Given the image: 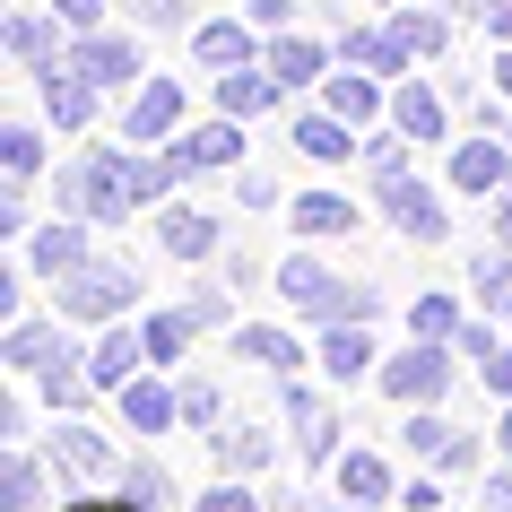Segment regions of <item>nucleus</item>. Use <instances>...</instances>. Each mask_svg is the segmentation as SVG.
Returning <instances> with one entry per match:
<instances>
[{
  "mask_svg": "<svg viewBox=\"0 0 512 512\" xmlns=\"http://www.w3.org/2000/svg\"><path fill=\"white\" fill-rule=\"evenodd\" d=\"M183 122H191V87L148 70V79L131 87V105H122V122H113V131L131 139V148H165V139H183Z\"/></svg>",
  "mask_w": 512,
  "mask_h": 512,
  "instance_id": "5",
  "label": "nucleus"
},
{
  "mask_svg": "<svg viewBox=\"0 0 512 512\" xmlns=\"http://www.w3.org/2000/svg\"><path fill=\"white\" fill-rule=\"evenodd\" d=\"M53 18L70 35H79V27H105V0H53Z\"/></svg>",
  "mask_w": 512,
  "mask_h": 512,
  "instance_id": "52",
  "label": "nucleus"
},
{
  "mask_svg": "<svg viewBox=\"0 0 512 512\" xmlns=\"http://www.w3.org/2000/svg\"><path fill=\"white\" fill-rule=\"evenodd\" d=\"M382 27H391V44H400L408 61H443L452 53V9H382Z\"/></svg>",
  "mask_w": 512,
  "mask_h": 512,
  "instance_id": "26",
  "label": "nucleus"
},
{
  "mask_svg": "<svg viewBox=\"0 0 512 512\" xmlns=\"http://www.w3.org/2000/svg\"><path fill=\"white\" fill-rule=\"evenodd\" d=\"M400 504H408V512H443V469H426V478H408V486H400Z\"/></svg>",
  "mask_w": 512,
  "mask_h": 512,
  "instance_id": "49",
  "label": "nucleus"
},
{
  "mask_svg": "<svg viewBox=\"0 0 512 512\" xmlns=\"http://www.w3.org/2000/svg\"><path fill=\"white\" fill-rule=\"evenodd\" d=\"M452 417H443V408H400V452L408 460H443V443H452Z\"/></svg>",
  "mask_w": 512,
  "mask_h": 512,
  "instance_id": "37",
  "label": "nucleus"
},
{
  "mask_svg": "<svg viewBox=\"0 0 512 512\" xmlns=\"http://www.w3.org/2000/svg\"><path fill=\"white\" fill-rule=\"evenodd\" d=\"M139 27L148 35H191V0H139Z\"/></svg>",
  "mask_w": 512,
  "mask_h": 512,
  "instance_id": "46",
  "label": "nucleus"
},
{
  "mask_svg": "<svg viewBox=\"0 0 512 512\" xmlns=\"http://www.w3.org/2000/svg\"><path fill=\"white\" fill-rule=\"evenodd\" d=\"M504 183H512V139H495V131L452 139V191H469V200H495Z\"/></svg>",
  "mask_w": 512,
  "mask_h": 512,
  "instance_id": "16",
  "label": "nucleus"
},
{
  "mask_svg": "<svg viewBox=\"0 0 512 512\" xmlns=\"http://www.w3.org/2000/svg\"><path fill=\"white\" fill-rule=\"evenodd\" d=\"M495 452L512 460V400H504V417H495Z\"/></svg>",
  "mask_w": 512,
  "mask_h": 512,
  "instance_id": "58",
  "label": "nucleus"
},
{
  "mask_svg": "<svg viewBox=\"0 0 512 512\" xmlns=\"http://www.w3.org/2000/svg\"><path fill=\"white\" fill-rule=\"evenodd\" d=\"M478 27L495 35V44H512V0H478Z\"/></svg>",
  "mask_w": 512,
  "mask_h": 512,
  "instance_id": "54",
  "label": "nucleus"
},
{
  "mask_svg": "<svg viewBox=\"0 0 512 512\" xmlns=\"http://www.w3.org/2000/svg\"><path fill=\"white\" fill-rule=\"evenodd\" d=\"M270 512H313V504H304L296 486H278V495H270Z\"/></svg>",
  "mask_w": 512,
  "mask_h": 512,
  "instance_id": "56",
  "label": "nucleus"
},
{
  "mask_svg": "<svg viewBox=\"0 0 512 512\" xmlns=\"http://www.w3.org/2000/svg\"><path fill=\"white\" fill-rule=\"evenodd\" d=\"M0 443H27V400H0Z\"/></svg>",
  "mask_w": 512,
  "mask_h": 512,
  "instance_id": "55",
  "label": "nucleus"
},
{
  "mask_svg": "<svg viewBox=\"0 0 512 512\" xmlns=\"http://www.w3.org/2000/svg\"><path fill=\"white\" fill-rule=\"evenodd\" d=\"M391 131H408L417 148L452 139V105H443V87H426V79H391Z\"/></svg>",
  "mask_w": 512,
  "mask_h": 512,
  "instance_id": "18",
  "label": "nucleus"
},
{
  "mask_svg": "<svg viewBox=\"0 0 512 512\" xmlns=\"http://www.w3.org/2000/svg\"><path fill=\"white\" fill-rule=\"evenodd\" d=\"M70 70H87L96 87H139V35H113V27H79L70 35Z\"/></svg>",
  "mask_w": 512,
  "mask_h": 512,
  "instance_id": "11",
  "label": "nucleus"
},
{
  "mask_svg": "<svg viewBox=\"0 0 512 512\" xmlns=\"http://www.w3.org/2000/svg\"><path fill=\"white\" fill-rule=\"evenodd\" d=\"M287 226L304 243H339V235H356V200L348 191H296L287 200Z\"/></svg>",
  "mask_w": 512,
  "mask_h": 512,
  "instance_id": "27",
  "label": "nucleus"
},
{
  "mask_svg": "<svg viewBox=\"0 0 512 512\" xmlns=\"http://www.w3.org/2000/svg\"><path fill=\"white\" fill-rule=\"evenodd\" d=\"M70 512H148V504H131V495H113V504H70Z\"/></svg>",
  "mask_w": 512,
  "mask_h": 512,
  "instance_id": "59",
  "label": "nucleus"
},
{
  "mask_svg": "<svg viewBox=\"0 0 512 512\" xmlns=\"http://www.w3.org/2000/svg\"><path fill=\"white\" fill-rule=\"evenodd\" d=\"M217 278H226V287L243 296V287H261V278H270V261H261V252H235V243H226V270H217Z\"/></svg>",
  "mask_w": 512,
  "mask_h": 512,
  "instance_id": "47",
  "label": "nucleus"
},
{
  "mask_svg": "<svg viewBox=\"0 0 512 512\" xmlns=\"http://www.w3.org/2000/svg\"><path fill=\"white\" fill-rule=\"evenodd\" d=\"M304 322H313V330H322V322H382V287H374V278H339Z\"/></svg>",
  "mask_w": 512,
  "mask_h": 512,
  "instance_id": "32",
  "label": "nucleus"
},
{
  "mask_svg": "<svg viewBox=\"0 0 512 512\" xmlns=\"http://www.w3.org/2000/svg\"><path fill=\"white\" fill-rule=\"evenodd\" d=\"M478 460H486V434H452L443 460H426V469H443V478H478Z\"/></svg>",
  "mask_w": 512,
  "mask_h": 512,
  "instance_id": "45",
  "label": "nucleus"
},
{
  "mask_svg": "<svg viewBox=\"0 0 512 512\" xmlns=\"http://www.w3.org/2000/svg\"><path fill=\"white\" fill-rule=\"evenodd\" d=\"M243 18L261 35H278V27H296V0H243Z\"/></svg>",
  "mask_w": 512,
  "mask_h": 512,
  "instance_id": "50",
  "label": "nucleus"
},
{
  "mask_svg": "<svg viewBox=\"0 0 512 512\" xmlns=\"http://www.w3.org/2000/svg\"><path fill=\"white\" fill-rule=\"evenodd\" d=\"M131 304H139V270L113 261V252H96V261H79L70 278H53V313L70 330H105V322H122Z\"/></svg>",
  "mask_w": 512,
  "mask_h": 512,
  "instance_id": "2",
  "label": "nucleus"
},
{
  "mask_svg": "<svg viewBox=\"0 0 512 512\" xmlns=\"http://www.w3.org/2000/svg\"><path fill=\"white\" fill-rule=\"evenodd\" d=\"M235 356H252V365H270V374H296L304 365V339L278 322H235Z\"/></svg>",
  "mask_w": 512,
  "mask_h": 512,
  "instance_id": "29",
  "label": "nucleus"
},
{
  "mask_svg": "<svg viewBox=\"0 0 512 512\" xmlns=\"http://www.w3.org/2000/svg\"><path fill=\"white\" fill-rule=\"evenodd\" d=\"M174 165H183V183H209L226 165H243V122L235 113H209V122H183V139H165Z\"/></svg>",
  "mask_w": 512,
  "mask_h": 512,
  "instance_id": "9",
  "label": "nucleus"
},
{
  "mask_svg": "<svg viewBox=\"0 0 512 512\" xmlns=\"http://www.w3.org/2000/svg\"><path fill=\"white\" fill-rule=\"evenodd\" d=\"M278 408H287L296 460H304V469H330V460H339V400L313 391V382H296V374H278Z\"/></svg>",
  "mask_w": 512,
  "mask_h": 512,
  "instance_id": "4",
  "label": "nucleus"
},
{
  "mask_svg": "<svg viewBox=\"0 0 512 512\" xmlns=\"http://www.w3.org/2000/svg\"><path fill=\"white\" fill-rule=\"evenodd\" d=\"M209 96H217V113H235V122H261V113H278V96H287V87L270 79V61H243V70H217Z\"/></svg>",
  "mask_w": 512,
  "mask_h": 512,
  "instance_id": "21",
  "label": "nucleus"
},
{
  "mask_svg": "<svg viewBox=\"0 0 512 512\" xmlns=\"http://www.w3.org/2000/svg\"><path fill=\"white\" fill-rule=\"evenodd\" d=\"M139 330H148V365H183V348L200 339V322H191L183 304H165V313H139Z\"/></svg>",
  "mask_w": 512,
  "mask_h": 512,
  "instance_id": "34",
  "label": "nucleus"
},
{
  "mask_svg": "<svg viewBox=\"0 0 512 512\" xmlns=\"http://www.w3.org/2000/svg\"><path fill=\"white\" fill-rule=\"evenodd\" d=\"M252 18H200V27H191V61H200V70H243V61H261V44H252Z\"/></svg>",
  "mask_w": 512,
  "mask_h": 512,
  "instance_id": "22",
  "label": "nucleus"
},
{
  "mask_svg": "<svg viewBox=\"0 0 512 512\" xmlns=\"http://www.w3.org/2000/svg\"><path fill=\"white\" fill-rule=\"evenodd\" d=\"M504 322H512V304H504Z\"/></svg>",
  "mask_w": 512,
  "mask_h": 512,
  "instance_id": "62",
  "label": "nucleus"
},
{
  "mask_svg": "<svg viewBox=\"0 0 512 512\" xmlns=\"http://www.w3.org/2000/svg\"><path fill=\"white\" fill-rule=\"evenodd\" d=\"M478 512H512V469H478Z\"/></svg>",
  "mask_w": 512,
  "mask_h": 512,
  "instance_id": "51",
  "label": "nucleus"
},
{
  "mask_svg": "<svg viewBox=\"0 0 512 512\" xmlns=\"http://www.w3.org/2000/svg\"><path fill=\"white\" fill-rule=\"evenodd\" d=\"M486 243H512V183L486 200Z\"/></svg>",
  "mask_w": 512,
  "mask_h": 512,
  "instance_id": "53",
  "label": "nucleus"
},
{
  "mask_svg": "<svg viewBox=\"0 0 512 512\" xmlns=\"http://www.w3.org/2000/svg\"><path fill=\"white\" fill-rule=\"evenodd\" d=\"M374 382H382V400H400V408H443L460 391V356H452V339H408L400 356L374 365Z\"/></svg>",
  "mask_w": 512,
  "mask_h": 512,
  "instance_id": "3",
  "label": "nucleus"
},
{
  "mask_svg": "<svg viewBox=\"0 0 512 512\" xmlns=\"http://www.w3.org/2000/svg\"><path fill=\"white\" fill-rule=\"evenodd\" d=\"M183 313L200 330H235V287H226V278H200V287L183 296Z\"/></svg>",
  "mask_w": 512,
  "mask_h": 512,
  "instance_id": "41",
  "label": "nucleus"
},
{
  "mask_svg": "<svg viewBox=\"0 0 512 512\" xmlns=\"http://www.w3.org/2000/svg\"><path fill=\"white\" fill-rule=\"evenodd\" d=\"M44 460H53L61 486H122V452H113L87 417H61V426L44 434Z\"/></svg>",
  "mask_w": 512,
  "mask_h": 512,
  "instance_id": "6",
  "label": "nucleus"
},
{
  "mask_svg": "<svg viewBox=\"0 0 512 512\" xmlns=\"http://www.w3.org/2000/svg\"><path fill=\"white\" fill-rule=\"evenodd\" d=\"M122 495L148 512H174V469L165 460H122Z\"/></svg>",
  "mask_w": 512,
  "mask_h": 512,
  "instance_id": "38",
  "label": "nucleus"
},
{
  "mask_svg": "<svg viewBox=\"0 0 512 512\" xmlns=\"http://www.w3.org/2000/svg\"><path fill=\"white\" fill-rule=\"evenodd\" d=\"M374 9H400V0H374Z\"/></svg>",
  "mask_w": 512,
  "mask_h": 512,
  "instance_id": "61",
  "label": "nucleus"
},
{
  "mask_svg": "<svg viewBox=\"0 0 512 512\" xmlns=\"http://www.w3.org/2000/svg\"><path fill=\"white\" fill-rule=\"evenodd\" d=\"M87 365H96V382H105V391H122V382L139 374V365H148V330H96V348H87Z\"/></svg>",
  "mask_w": 512,
  "mask_h": 512,
  "instance_id": "28",
  "label": "nucleus"
},
{
  "mask_svg": "<svg viewBox=\"0 0 512 512\" xmlns=\"http://www.w3.org/2000/svg\"><path fill=\"white\" fill-rule=\"evenodd\" d=\"M408 148H417V139H408V131H391V122H382V131L365 139V174H374V183H382V174H408Z\"/></svg>",
  "mask_w": 512,
  "mask_h": 512,
  "instance_id": "42",
  "label": "nucleus"
},
{
  "mask_svg": "<svg viewBox=\"0 0 512 512\" xmlns=\"http://www.w3.org/2000/svg\"><path fill=\"white\" fill-rule=\"evenodd\" d=\"M35 87H44V122L53 131H96L105 122V87L87 79V70H70V61H53V70H35Z\"/></svg>",
  "mask_w": 512,
  "mask_h": 512,
  "instance_id": "10",
  "label": "nucleus"
},
{
  "mask_svg": "<svg viewBox=\"0 0 512 512\" xmlns=\"http://www.w3.org/2000/svg\"><path fill=\"white\" fill-rule=\"evenodd\" d=\"M235 200H243V209H278V200H296V191L278 183V174H261V165H243V174H235Z\"/></svg>",
  "mask_w": 512,
  "mask_h": 512,
  "instance_id": "44",
  "label": "nucleus"
},
{
  "mask_svg": "<svg viewBox=\"0 0 512 512\" xmlns=\"http://www.w3.org/2000/svg\"><path fill=\"white\" fill-rule=\"evenodd\" d=\"M313 96H322L339 122H356V131H365V122H391V79L356 70V61H330V79L313 87Z\"/></svg>",
  "mask_w": 512,
  "mask_h": 512,
  "instance_id": "12",
  "label": "nucleus"
},
{
  "mask_svg": "<svg viewBox=\"0 0 512 512\" xmlns=\"http://www.w3.org/2000/svg\"><path fill=\"white\" fill-rule=\"evenodd\" d=\"M339 61L374 70V79H400V70H408V53L391 44V27H348V35H339Z\"/></svg>",
  "mask_w": 512,
  "mask_h": 512,
  "instance_id": "33",
  "label": "nucleus"
},
{
  "mask_svg": "<svg viewBox=\"0 0 512 512\" xmlns=\"http://www.w3.org/2000/svg\"><path fill=\"white\" fill-rule=\"evenodd\" d=\"M53 200L70 217H87V226L139 217V200H131V139H122V148H79V157L53 174Z\"/></svg>",
  "mask_w": 512,
  "mask_h": 512,
  "instance_id": "1",
  "label": "nucleus"
},
{
  "mask_svg": "<svg viewBox=\"0 0 512 512\" xmlns=\"http://www.w3.org/2000/svg\"><path fill=\"white\" fill-rule=\"evenodd\" d=\"M278 296L296 304V313H313V304L330 296V287H339V270H330V261H313V252H287V261H278Z\"/></svg>",
  "mask_w": 512,
  "mask_h": 512,
  "instance_id": "30",
  "label": "nucleus"
},
{
  "mask_svg": "<svg viewBox=\"0 0 512 512\" xmlns=\"http://www.w3.org/2000/svg\"><path fill=\"white\" fill-rule=\"evenodd\" d=\"M460 322H469L460 296H417L408 304V339H460Z\"/></svg>",
  "mask_w": 512,
  "mask_h": 512,
  "instance_id": "40",
  "label": "nucleus"
},
{
  "mask_svg": "<svg viewBox=\"0 0 512 512\" xmlns=\"http://www.w3.org/2000/svg\"><path fill=\"white\" fill-rule=\"evenodd\" d=\"M209 460H217V469H235V478H252V469H270V460H278V443L261 426H217L209 434Z\"/></svg>",
  "mask_w": 512,
  "mask_h": 512,
  "instance_id": "31",
  "label": "nucleus"
},
{
  "mask_svg": "<svg viewBox=\"0 0 512 512\" xmlns=\"http://www.w3.org/2000/svg\"><path fill=\"white\" fill-rule=\"evenodd\" d=\"M313 356H322V374H330V382H356V374H374V365H382V356H374V322H322Z\"/></svg>",
  "mask_w": 512,
  "mask_h": 512,
  "instance_id": "25",
  "label": "nucleus"
},
{
  "mask_svg": "<svg viewBox=\"0 0 512 512\" xmlns=\"http://www.w3.org/2000/svg\"><path fill=\"white\" fill-rule=\"evenodd\" d=\"M79 261H96V226H87V217L61 209L53 226H35V235H27V270L35 278H70Z\"/></svg>",
  "mask_w": 512,
  "mask_h": 512,
  "instance_id": "13",
  "label": "nucleus"
},
{
  "mask_svg": "<svg viewBox=\"0 0 512 512\" xmlns=\"http://www.w3.org/2000/svg\"><path fill=\"white\" fill-rule=\"evenodd\" d=\"M374 200H382V217H391L408 243H443V235H452V209H443V191L417 183V174H382Z\"/></svg>",
  "mask_w": 512,
  "mask_h": 512,
  "instance_id": "7",
  "label": "nucleus"
},
{
  "mask_svg": "<svg viewBox=\"0 0 512 512\" xmlns=\"http://www.w3.org/2000/svg\"><path fill=\"white\" fill-rule=\"evenodd\" d=\"M191 512H261V495H252L243 478H217V486H200V495H191Z\"/></svg>",
  "mask_w": 512,
  "mask_h": 512,
  "instance_id": "43",
  "label": "nucleus"
},
{
  "mask_svg": "<svg viewBox=\"0 0 512 512\" xmlns=\"http://www.w3.org/2000/svg\"><path fill=\"white\" fill-rule=\"evenodd\" d=\"M174 391H183V426L191 434H217V426H226V391H217L209 374H183Z\"/></svg>",
  "mask_w": 512,
  "mask_h": 512,
  "instance_id": "39",
  "label": "nucleus"
},
{
  "mask_svg": "<svg viewBox=\"0 0 512 512\" xmlns=\"http://www.w3.org/2000/svg\"><path fill=\"white\" fill-rule=\"evenodd\" d=\"M44 174V131L35 122H0V183H35Z\"/></svg>",
  "mask_w": 512,
  "mask_h": 512,
  "instance_id": "36",
  "label": "nucleus"
},
{
  "mask_svg": "<svg viewBox=\"0 0 512 512\" xmlns=\"http://www.w3.org/2000/svg\"><path fill=\"white\" fill-rule=\"evenodd\" d=\"M157 243L174 252V261H209V252H226V226H217V209L165 200V209H157Z\"/></svg>",
  "mask_w": 512,
  "mask_h": 512,
  "instance_id": "19",
  "label": "nucleus"
},
{
  "mask_svg": "<svg viewBox=\"0 0 512 512\" xmlns=\"http://www.w3.org/2000/svg\"><path fill=\"white\" fill-rule=\"evenodd\" d=\"M486 70H495V87H504V96H512V44H504V53H495V61H486Z\"/></svg>",
  "mask_w": 512,
  "mask_h": 512,
  "instance_id": "57",
  "label": "nucleus"
},
{
  "mask_svg": "<svg viewBox=\"0 0 512 512\" xmlns=\"http://www.w3.org/2000/svg\"><path fill=\"white\" fill-rule=\"evenodd\" d=\"M61 18H35V9H9V27H0V53L18 61V70H53L61 53H70V44H61Z\"/></svg>",
  "mask_w": 512,
  "mask_h": 512,
  "instance_id": "23",
  "label": "nucleus"
},
{
  "mask_svg": "<svg viewBox=\"0 0 512 512\" xmlns=\"http://www.w3.org/2000/svg\"><path fill=\"white\" fill-rule=\"evenodd\" d=\"M35 391H44V408H53V417H87V400H96L105 382H96V365H87L79 348H61L53 365L35 374Z\"/></svg>",
  "mask_w": 512,
  "mask_h": 512,
  "instance_id": "24",
  "label": "nucleus"
},
{
  "mask_svg": "<svg viewBox=\"0 0 512 512\" xmlns=\"http://www.w3.org/2000/svg\"><path fill=\"white\" fill-rule=\"evenodd\" d=\"M70 348V322H35V313H18V322L0 330V365H9V374H44V365H53V356Z\"/></svg>",
  "mask_w": 512,
  "mask_h": 512,
  "instance_id": "20",
  "label": "nucleus"
},
{
  "mask_svg": "<svg viewBox=\"0 0 512 512\" xmlns=\"http://www.w3.org/2000/svg\"><path fill=\"white\" fill-rule=\"evenodd\" d=\"M113 408H122V426H131L139 443H157V434L183 426V391L165 382V365H139V374L113 391Z\"/></svg>",
  "mask_w": 512,
  "mask_h": 512,
  "instance_id": "8",
  "label": "nucleus"
},
{
  "mask_svg": "<svg viewBox=\"0 0 512 512\" xmlns=\"http://www.w3.org/2000/svg\"><path fill=\"white\" fill-rule=\"evenodd\" d=\"M478 391H486V400H512V339H504V348H495V356L478 365Z\"/></svg>",
  "mask_w": 512,
  "mask_h": 512,
  "instance_id": "48",
  "label": "nucleus"
},
{
  "mask_svg": "<svg viewBox=\"0 0 512 512\" xmlns=\"http://www.w3.org/2000/svg\"><path fill=\"white\" fill-rule=\"evenodd\" d=\"M261 61H270V79L287 87V96H304V87H322V79H330V61H339V44H313V35L278 27L270 44H261Z\"/></svg>",
  "mask_w": 512,
  "mask_h": 512,
  "instance_id": "14",
  "label": "nucleus"
},
{
  "mask_svg": "<svg viewBox=\"0 0 512 512\" xmlns=\"http://www.w3.org/2000/svg\"><path fill=\"white\" fill-rule=\"evenodd\" d=\"M469 296L486 313H504L512 304V243H478V261H469Z\"/></svg>",
  "mask_w": 512,
  "mask_h": 512,
  "instance_id": "35",
  "label": "nucleus"
},
{
  "mask_svg": "<svg viewBox=\"0 0 512 512\" xmlns=\"http://www.w3.org/2000/svg\"><path fill=\"white\" fill-rule=\"evenodd\" d=\"M330 486H339V504H356V512H382L391 504V495H400V469H391V460L382 452H365V443H356L348 460H330Z\"/></svg>",
  "mask_w": 512,
  "mask_h": 512,
  "instance_id": "17",
  "label": "nucleus"
},
{
  "mask_svg": "<svg viewBox=\"0 0 512 512\" xmlns=\"http://www.w3.org/2000/svg\"><path fill=\"white\" fill-rule=\"evenodd\" d=\"M452 9H469V18H478V0H452Z\"/></svg>",
  "mask_w": 512,
  "mask_h": 512,
  "instance_id": "60",
  "label": "nucleus"
},
{
  "mask_svg": "<svg viewBox=\"0 0 512 512\" xmlns=\"http://www.w3.org/2000/svg\"><path fill=\"white\" fill-rule=\"evenodd\" d=\"M287 139H296V157H313V165H365V131H356V122H339L330 105L296 113V122H287Z\"/></svg>",
  "mask_w": 512,
  "mask_h": 512,
  "instance_id": "15",
  "label": "nucleus"
}]
</instances>
